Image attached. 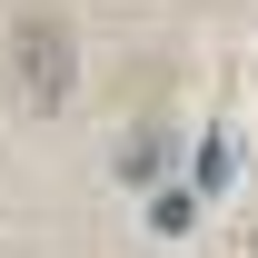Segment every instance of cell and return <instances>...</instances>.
Returning a JSON list of instances; mask_svg holds the SVG:
<instances>
[{"instance_id": "cell-1", "label": "cell", "mask_w": 258, "mask_h": 258, "mask_svg": "<svg viewBox=\"0 0 258 258\" xmlns=\"http://www.w3.org/2000/svg\"><path fill=\"white\" fill-rule=\"evenodd\" d=\"M70 80H80V40H70L60 10H20L10 20V99L30 109V119H50L70 99Z\"/></svg>"}, {"instance_id": "cell-3", "label": "cell", "mask_w": 258, "mask_h": 258, "mask_svg": "<svg viewBox=\"0 0 258 258\" xmlns=\"http://www.w3.org/2000/svg\"><path fill=\"white\" fill-rule=\"evenodd\" d=\"M159 159H169V129H159V119H149V129H129V139H119V179H149Z\"/></svg>"}, {"instance_id": "cell-4", "label": "cell", "mask_w": 258, "mask_h": 258, "mask_svg": "<svg viewBox=\"0 0 258 258\" xmlns=\"http://www.w3.org/2000/svg\"><path fill=\"white\" fill-rule=\"evenodd\" d=\"M228 169H238V139H228V129H209V149H199V179H209V189H219Z\"/></svg>"}, {"instance_id": "cell-2", "label": "cell", "mask_w": 258, "mask_h": 258, "mask_svg": "<svg viewBox=\"0 0 258 258\" xmlns=\"http://www.w3.org/2000/svg\"><path fill=\"white\" fill-rule=\"evenodd\" d=\"M149 228L159 238H189L199 228V189H149Z\"/></svg>"}]
</instances>
